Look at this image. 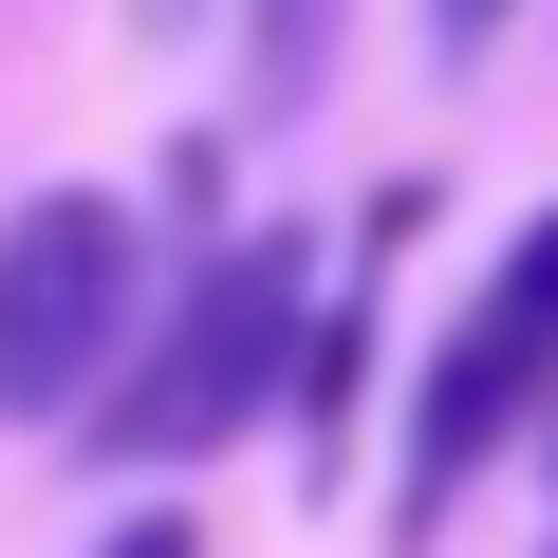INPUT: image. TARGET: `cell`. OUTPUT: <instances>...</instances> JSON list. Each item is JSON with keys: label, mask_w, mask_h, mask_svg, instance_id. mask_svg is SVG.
Instances as JSON below:
<instances>
[{"label": "cell", "mask_w": 558, "mask_h": 558, "mask_svg": "<svg viewBox=\"0 0 558 558\" xmlns=\"http://www.w3.org/2000/svg\"><path fill=\"white\" fill-rule=\"evenodd\" d=\"M539 410H558V354L521 336V299L484 279V299H465V336L428 354V410H410V502H391V539L428 558V539H447V502H465V484H484V465H502Z\"/></svg>", "instance_id": "3957f363"}, {"label": "cell", "mask_w": 558, "mask_h": 558, "mask_svg": "<svg viewBox=\"0 0 558 558\" xmlns=\"http://www.w3.org/2000/svg\"><path fill=\"white\" fill-rule=\"evenodd\" d=\"M94 558H205V521H186V502H131V521H112Z\"/></svg>", "instance_id": "52a82bcc"}, {"label": "cell", "mask_w": 558, "mask_h": 558, "mask_svg": "<svg viewBox=\"0 0 558 558\" xmlns=\"http://www.w3.org/2000/svg\"><path fill=\"white\" fill-rule=\"evenodd\" d=\"M502 20L521 0H428V57H502Z\"/></svg>", "instance_id": "ba28073f"}, {"label": "cell", "mask_w": 558, "mask_h": 558, "mask_svg": "<svg viewBox=\"0 0 558 558\" xmlns=\"http://www.w3.org/2000/svg\"><path fill=\"white\" fill-rule=\"evenodd\" d=\"M336 20H354V0H242V94H260V112H317Z\"/></svg>", "instance_id": "277c9868"}, {"label": "cell", "mask_w": 558, "mask_h": 558, "mask_svg": "<svg viewBox=\"0 0 558 558\" xmlns=\"http://www.w3.org/2000/svg\"><path fill=\"white\" fill-rule=\"evenodd\" d=\"M149 336V223L112 186H38L0 223V428H75Z\"/></svg>", "instance_id": "7a4b0ae2"}, {"label": "cell", "mask_w": 558, "mask_h": 558, "mask_svg": "<svg viewBox=\"0 0 558 558\" xmlns=\"http://www.w3.org/2000/svg\"><path fill=\"white\" fill-rule=\"evenodd\" d=\"M539 558H558V521H539Z\"/></svg>", "instance_id": "30bf717a"}, {"label": "cell", "mask_w": 558, "mask_h": 558, "mask_svg": "<svg viewBox=\"0 0 558 558\" xmlns=\"http://www.w3.org/2000/svg\"><path fill=\"white\" fill-rule=\"evenodd\" d=\"M299 336H317V260H299V242H223L186 299L112 354V391H94L75 428H94L112 465H186V447H223L242 410L299 391Z\"/></svg>", "instance_id": "6da1fadb"}, {"label": "cell", "mask_w": 558, "mask_h": 558, "mask_svg": "<svg viewBox=\"0 0 558 558\" xmlns=\"http://www.w3.org/2000/svg\"><path fill=\"white\" fill-rule=\"evenodd\" d=\"M502 299H521V336H539V354H558V223H539V242H521V260H502Z\"/></svg>", "instance_id": "8992f818"}, {"label": "cell", "mask_w": 558, "mask_h": 558, "mask_svg": "<svg viewBox=\"0 0 558 558\" xmlns=\"http://www.w3.org/2000/svg\"><path fill=\"white\" fill-rule=\"evenodd\" d=\"M354 391H373V317H317V336H299V391H279V410H299V447H317V465L354 447Z\"/></svg>", "instance_id": "5b68a950"}, {"label": "cell", "mask_w": 558, "mask_h": 558, "mask_svg": "<svg viewBox=\"0 0 558 558\" xmlns=\"http://www.w3.org/2000/svg\"><path fill=\"white\" fill-rule=\"evenodd\" d=\"M223 20V0H131V38H205Z\"/></svg>", "instance_id": "9c48e42d"}]
</instances>
